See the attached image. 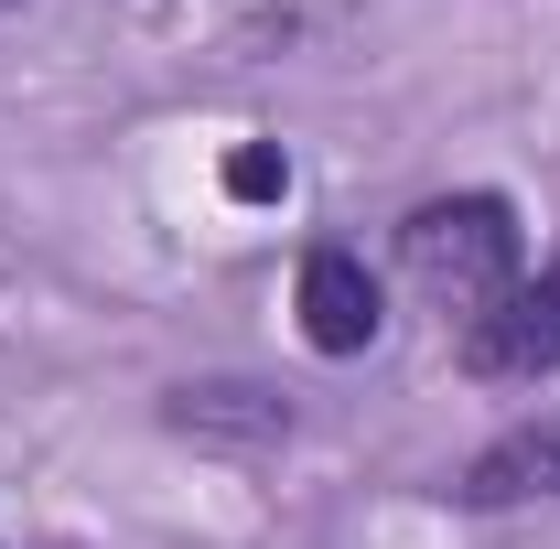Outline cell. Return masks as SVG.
Listing matches in <instances>:
<instances>
[{"instance_id":"6da1fadb","label":"cell","mask_w":560,"mask_h":549,"mask_svg":"<svg viewBox=\"0 0 560 549\" xmlns=\"http://www.w3.org/2000/svg\"><path fill=\"white\" fill-rule=\"evenodd\" d=\"M399 270H410L453 324H475L486 302H506V291L528 280V226H517V206H506L495 184L431 195V206L399 215Z\"/></svg>"},{"instance_id":"5b68a950","label":"cell","mask_w":560,"mask_h":549,"mask_svg":"<svg viewBox=\"0 0 560 549\" xmlns=\"http://www.w3.org/2000/svg\"><path fill=\"white\" fill-rule=\"evenodd\" d=\"M539 495H560V410H550V420H517V431H495L486 453L453 475V506H475V517L539 506Z\"/></svg>"},{"instance_id":"7a4b0ae2","label":"cell","mask_w":560,"mask_h":549,"mask_svg":"<svg viewBox=\"0 0 560 549\" xmlns=\"http://www.w3.org/2000/svg\"><path fill=\"white\" fill-rule=\"evenodd\" d=\"M453 355H464V377H486V388H539V377H560V259L528 270L506 302H486V313L453 335Z\"/></svg>"},{"instance_id":"277c9868","label":"cell","mask_w":560,"mask_h":549,"mask_svg":"<svg viewBox=\"0 0 560 549\" xmlns=\"http://www.w3.org/2000/svg\"><path fill=\"white\" fill-rule=\"evenodd\" d=\"M162 431H184L206 453H280L291 442V399L259 388V377H184L162 399Z\"/></svg>"},{"instance_id":"8992f818","label":"cell","mask_w":560,"mask_h":549,"mask_svg":"<svg viewBox=\"0 0 560 549\" xmlns=\"http://www.w3.org/2000/svg\"><path fill=\"white\" fill-rule=\"evenodd\" d=\"M226 195H237V206H270V195H291V151H270V140H248V151L226 162Z\"/></svg>"},{"instance_id":"52a82bcc","label":"cell","mask_w":560,"mask_h":549,"mask_svg":"<svg viewBox=\"0 0 560 549\" xmlns=\"http://www.w3.org/2000/svg\"><path fill=\"white\" fill-rule=\"evenodd\" d=\"M0 11H11V0H0Z\"/></svg>"},{"instance_id":"3957f363","label":"cell","mask_w":560,"mask_h":549,"mask_svg":"<svg viewBox=\"0 0 560 549\" xmlns=\"http://www.w3.org/2000/svg\"><path fill=\"white\" fill-rule=\"evenodd\" d=\"M291 302H302V344H313V355H335V366L388 335V291H377V270L355 259L346 237H313V248H302Z\"/></svg>"}]
</instances>
